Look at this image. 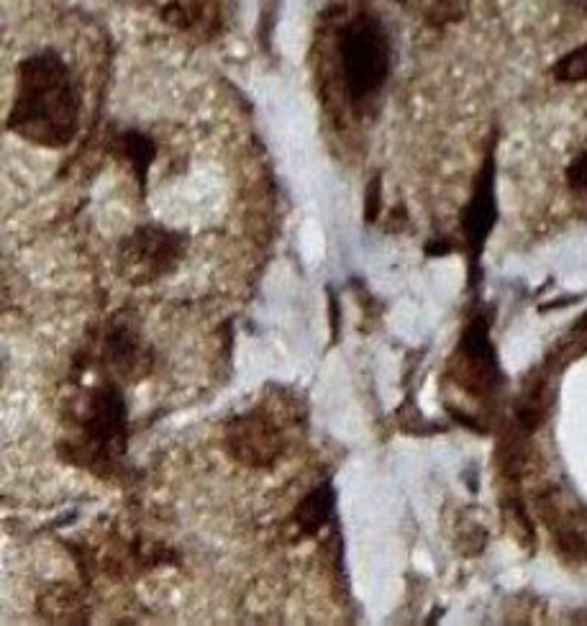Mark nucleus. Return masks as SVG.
<instances>
[{"instance_id": "nucleus-1", "label": "nucleus", "mask_w": 587, "mask_h": 626, "mask_svg": "<svg viewBox=\"0 0 587 626\" xmlns=\"http://www.w3.org/2000/svg\"><path fill=\"white\" fill-rule=\"evenodd\" d=\"M80 127V92L57 52H38L19 65V85L5 129L23 142L62 150Z\"/></svg>"}, {"instance_id": "nucleus-2", "label": "nucleus", "mask_w": 587, "mask_h": 626, "mask_svg": "<svg viewBox=\"0 0 587 626\" xmlns=\"http://www.w3.org/2000/svg\"><path fill=\"white\" fill-rule=\"evenodd\" d=\"M339 65L344 90L354 103L373 98L388 83L390 39L375 15L362 13L339 34Z\"/></svg>"}, {"instance_id": "nucleus-3", "label": "nucleus", "mask_w": 587, "mask_h": 626, "mask_svg": "<svg viewBox=\"0 0 587 626\" xmlns=\"http://www.w3.org/2000/svg\"><path fill=\"white\" fill-rule=\"evenodd\" d=\"M129 411L126 400L111 385L90 393L80 421V439L73 444V460L85 468H113L126 452Z\"/></svg>"}, {"instance_id": "nucleus-4", "label": "nucleus", "mask_w": 587, "mask_h": 626, "mask_svg": "<svg viewBox=\"0 0 587 626\" xmlns=\"http://www.w3.org/2000/svg\"><path fill=\"white\" fill-rule=\"evenodd\" d=\"M182 237L162 227H142L119 250L121 273L129 283L144 285L167 275L182 254Z\"/></svg>"}, {"instance_id": "nucleus-5", "label": "nucleus", "mask_w": 587, "mask_h": 626, "mask_svg": "<svg viewBox=\"0 0 587 626\" xmlns=\"http://www.w3.org/2000/svg\"><path fill=\"white\" fill-rule=\"evenodd\" d=\"M231 458L252 468H269L285 450L283 431L269 416L246 414L226 429Z\"/></svg>"}, {"instance_id": "nucleus-6", "label": "nucleus", "mask_w": 587, "mask_h": 626, "mask_svg": "<svg viewBox=\"0 0 587 626\" xmlns=\"http://www.w3.org/2000/svg\"><path fill=\"white\" fill-rule=\"evenodd\" d=\"M492 223H496V160L490 154L480 175H477L475 193L465 208V216H462V227H465L469 244L480 246Z\"/></svg>"}, {"instance_id": "nucleus-7", "label": "nucleus", "mask_w": 587, "mask_h": 626, "mask_svg": "<svg viewBox=\"0 0 587 626\" xmlns=\"http://www.w3.org/2000/svg\"><path fill=\"white\" fill-rule=\"evenodd\" d=\"M106 358L108 365L113 367V373L126 377V381H139V377L149 370L152 362V354L144 347L142 339L131 329L123 327H115L111 334H108Z\"/></svg>"}, {"instance_id": "nucleus-8", "label": "nucleus", "mask_w": 587, "mask_h": 626, "mask_svg": "<svg viewBox=\"0 0 587 626\" xmlns=\"http://www.w3.org/2000/svg\"><path fill=\"white\" fill-rule=\"evenodd\" d=\"M108 150H111L115 157L126 162V165L134 169L139 185L144 188L146 183V169L152 167L154 157H157V146L146 134L142 131H134V129H126V131H119L111 142H108Z\"/></svg>"}, {"instance_id": "nucleus-9", "label": "nucleus", "mask_w": 587, "mask_h": 626, "mask_svg": "<svg viewBox=\"0 0 587 626\" xmlns=\"http://www.w3.org/2000/svg\"><path fill=\"white\" fill-rule=\"evenodd\" d=\"M334 504H336L334 485L323 483L319 485V488H313L311 493H308L303 501H300L292 519H296L303 535H315V531H321L331 521Z\"/></svg>"}, {"instance_id": "nucleus-10", "label": "nucleus", "mask_w": 587, "mask_h": 626, "mask_svg": "<svg viewBox=\"0 0 587 626\" xmlns=\"http://www.w3.org/2000/svg\"><path fill=\"white\" fill-rule=\"evenodd\" d=\"M552 75L560 83H585L587 80V44L577 46V50L567 52L565 57L554 62Z\"/></svg>"}, {"instance_id": "nucleus-11", "label": "nucleus", "mask_w": 587, "mask_h": 626, "mask_svg": "<svg viewBox=\"0 0 587 626\" xmlns=\"http://www.w3.org/2000/svg\"><path fill=\"white\" fill-rule=\"evenodd\" d=\"M462 13H465V3H462V0H434L427 19L429 23H434V26H444V23L459 21Z\"/></svg>"}, {"instance_id": "nucleus-12", "label": "nucleus", "mask_w": 587, "mask_h": 626, "mask_svg": "<svg viewBox=\"0 0 587 626\" xmlns=\"http://www.w3.org/2000/svg\"><path fill=\"white\" fill-rule=\"evenodd\" d=\"M567 185L575 193H587V150H583L577 157L567 165Z\"/></svg>"}, {"instance_id": "nucleus-13", "label": "nucleus", "mask_w": 587, "mask_h": 626, "mask_svg": "<svg viewBox=\"0 0 587 626\" xmlns=\"http://www.w3.org/2000/svg\"><path fill=\"white\" fill-rule=\"evenodd\" d=\"M380 196H383L380 177H373V183H369L367 188V206H365L367 223H373L377 219V213H380Z\"/></svg>"}, {"instance_id": "nucleus-14", "label": "nucleus", "mask_w": 587, "mask_h": 626, "mask_svg": "<svg viewBox=\"0 0 587 626\" xmlns=\"http://www.w3.org/2000/svg\"><path fill=\"white\" fill-rule=\"evenodd\" d=\"M575 8H580V11H587V0H569Z\"/></svg>"}]
</instances>
